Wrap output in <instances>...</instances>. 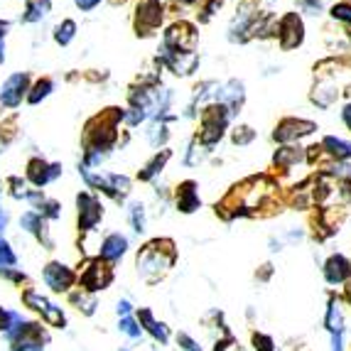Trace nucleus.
I'll use <instances>...</instances> for the list:
<instances>
[{
	"label": "nucleus",
	"instance_id": "obj_1",
	"mask_svg": "<svg viewBox=\"0 0 351 351\" xmlns=\"http://www.w3.org/2000/svg\"><path fill=\"white\" fill-rule=\"evenodd\" d=\"M29 86H32V74L29 71H12L10 76H5L3 84H0V108H5V111L20 108L23 101L27 99Z\"/></svg>",
	"mask_w": 351,
	"mask_h": 351
},
{
	"label": "nucleus",
	"instance_id": "obj_2",
	"mask_svg": "<svg viewBox=\"0 0 351 351\" xmlns=\"http://www.w3.org/2000/svg\"><path fill=\"white\" fill-rule=\"evenodd\" d=\"M228 121H231V111L223 104L206 106L204 111H202V133H199L202 145H214V143L221 141Z\"/></svg>",
	"mask_w": 351,
	"mask_h": 351
},
{
	"label": "nucleus",
	"instance_id": "obj_3",
	"mask_svg": "<svg viewBox=\"0 0 351 351\" xmlns=\"http://www.w3.org/2000/svg\"><path fill=\"white\" fill-rule=\"evenodd\" d=\"M23 302L25 307H29V310H35L37 315H42V319L49 324V327H64V315H62V307H57V304L49 302L45 295H40L35 290V287H27L23 293Z\"/></svg>",
	"mask_w": 351,
	"mask_h": 351
},
{
	"label": "nucleus",
	"instance_id": "obj_4",
	"mask_svg": "<svg viewBox=\"0 0 351 351\" xmlns=\"http://www.w3.org/2000/svg\"><path fill=\"white\" fill-rule=\"evenodd\" d=\"M62 172H64V167L59 162H47L45 158H29L25 180L35 189H42V187H47V184H52L54 180H59Z\"/></svg>",
	"mask_w": 351,
	"mask_h": 351
},
{
	"label": "nucleus",
	"instance_id": "obj_5",
	"mask_svg": "<svg viewBox=\"0 0 351 351\" xmlns=\"http://www.w3.org/2000/svg\"><path fill=\"white\" fill-rule=\"evenodd\" d=\"M162 5L160 0H138L135 5V29L138 35H150L162 23Z\"/></svg>",
	"mask_w": 351,
	"mask_h": 351
},
{
	"label": "nucleus",
	"instance_id": "obj_6",
	"mask_svg": "<svg viewBox=\"0 0 351 351\" xmlns=\"http://www.w3.org/2000/svg\"><path fill=\"white\" fill-rule=\"evenodd\" d=\"M278 42H280L282 49H295L302 45L304 40V25L302 20H300L298 12H287L285 18L278 20Z\"/></svg>",
	"mask_w": 351,
	"mask_h": 351
},
{
	"label": "nucleus",
	"instance_id": "obj_7",
	"mask_svg": "<svg viewBox=\"0 0 351 351\" xmlns=\"http://www.w3.org/2000/svg\"><path fill=\"white\" fill-rule=\"evenodd\" d=\"M194 40H197V35L189 25H172L162 37V49H167V52H194Z\"/></svg>",
	"mask_w": 351,
	"mask_h": 351
},
{
	"label": "nucleus",
	"instance_id": "obj_8",
	"mask_svg": "<svg viewBox=\"0 0 351 351\" xmlns=\"http://www.w3.org/2000/svg\"><path fill=\"white\" fill-rule=\"evenodd\" d=\"M76 206H79V228L82 231H94L96 223L104 217V206L91 192H82L76 197Z\"/></svg>",
	"mask_w": 351,
	"mask_h": 351
},
{
	"label": "nucleus",
	"instance_id": "obj_9",
	"mask_svg": "<svg viewBox=\"0 0 351 351\" xmlns=\"http://www.w3.org/2000/svg\"><path fill=\"white\" fill-rule=\"evenodd\" d=\"M256 12H253L251 5H243L241 10H236L234 20L228 25V37H231V42H243L256 32Z\"/></svg>",
	"mask_w": 351,
	"mask_h": 351
},
{
	"label": "nucleus",
	"instance_id": "obj_10",
	"mask_svg": "<svg viewBox=\"0 0 351 351\" xmlns=\"http://www.w3.org/2000/svg\"><path fill=\"white\" fill-rule=\"evenodd\" d=\"M20 228H23V231H27L29 236H35V239L40 241V243H42V246H45V248H47V251L54 246L52 239H49L47 219L42 217V214H37L35 209L25 211L23 217H20Z\"/></svg>",
	"mask_w": 351,
	"mask_h": 351
},
{
	"label": "nucleus",
	"instance_id": "obj_11",
	"mask_svg": "<svg viewBox=\"0 0 351 351\" xmlns=\"http://www.w3.org/2000/svg\"><path fill=\"white\" fill-rule=\"evenodd\" d=\"M42 280L47 282V287L52 293H66L71 285H74V273H71L66 265L62 263H49L42 270Z\"/></svg>",
	"mask_w": 351,
	"mask_h": 351
},
{
	"label": "nucleus",
	"instance_id": "obj_12",
	"mask_svg": "<svg viewBox=\"0 0 351 351\" xmlns=\"http://www.w3.org/2000/svg\"><path fill=\"white\" fill-rule=\"evenodd\" d=\"M315 128H317V125L312 123V121H300V118H285V121H280V125L276 128L273 138H276L278 143H295L298 138H302V135H310Z\"/></svg>",
	"mask_w": 351,
	"mask_h": 351
},
{
	"label": "nucleus",
	"instance_id": "obj_13",
	"mask_svg": "<svg viewBox=\"0 0 351 351\" xmlns=\"http://www.w3.org/2000/svg\"><path fill=\"white\" fill-rule=\"evenodd\" d=\"M45 341H47V337H45L40 324L29 322L18 339L10 341V349L12 351H45Z\"/></svg>",
	"mask_w": 351,
	"mask_h": 351
},
{
	"label": "nucleus",
	"instance_id": "obj_14",
	"mask_svg": "<svg viewBox=\"0 0 351 351\" xmlns=\"http://www.w3.org/2000/svg\"><path fill=\"white\" fill-rule=\"evenodd\" d=\"M0 278H5L10 282H25V273L18 270V256L12 251V246L5 239H0Z\"/></svg>",
	"mask_w": 351,
	"mask_h": 351
},
{
	"label": "nucleus",
	"instance_id": "obj_15",
	"mask_svg": "<svg viewBox=\"0 0 351 351\" xmlns=\"http://www.w3.org/2000/svg\"><path fill=\"white\" fill-rule=\"evenodd\" d=\"M243 99H246L243 84L231 79V82H226V84H219V94H217V101H214V104H223L228 111H231V116H234L241 106H243Z\"/></svg>",
	"mask_w": 351,
	"mask_h": 351
},
{
	"label": "nucleus",
	"instance_id": "obj_16",
	"mask_svg": "<svg viewBox=\"0 0 351 351\" xmlns=\"http://www.w3.org/2000/svg\"><path fill=\"white\" fill-rule=\"evenodd\" d=\"M79 280H82V285L86 290H101V287H106L111 282V270L101 263V258L99 261H88L84 273L79 276Z\"/></svg>",
	"mask_w": 351,
	"mask_h": 351
},
{
	"label": "nucleus",
	"instance_id": "obj_17",
	"mask_svg": "<svg viewBox=\"0 0 351 351\" xmlns=\"http://www.w3.org/2000/svg\"><path fill=\"white\" fill-rule=\"evenodd\" d=\"M52 12V0H25L20 23L23 25H40L42 20L49 18Z\"/></svg>",
	"mask_w": 351,
	"mask_h": 351
},
{
	"label": "nucleus",
	"instance_id": "obj_18",
	"mask_svg": "<svg viewBox=\"0 0 351 351\" xmlns=\"http://www.w3.org/2000/svg\"><path fill=\"white\" fill-rule=\"evenodd\" d=\"M52 91H54V79H49V76H40V79L32 82V86H29V91H27V99L25 101H27L29 106H37L45 99H49Z\"/></svg>",
	"mask_w": 351,
	"mask_h": 351
},
{
	"label": "nucleus",
	"instance_id": "obj_19",
	"mask_svg": "<svg viewBox=\"0 0 351 351\" xmlns=\"http://www.w3.org/2000/svg\"><path fill=\"white\" fill-rule=\"evenodd\" d=\"M125 248H128V241L121 234L106 236V241L101 243V258H104V261H118V258L125 253Z\"/></svg>",
	"mask_w": 351,
	"mask_h": 351
},
{
	"label": "nucleus",
	"instance_id": "obj_20",
	"mask_svg": "<svg viewBox=\"0 0 351 351\" xmlns=\"http://www.w3.org/2000/svg\"><path fill=\"white\" fill-rule=\"evenodd\" d=\"M76 32H79V27H76L74 20H71V18H64L62 23L54 25L52 37H54V42H57L59 47H69L71 42L76 40Z\"/></svg>",
	"mask_w": 351,
	"mask_h": 351
},
{
	"label": "nucleus",
	"instance_id": "obj_21",
	"mask_svg": "<svg viewBox=\"0 0 351 351\" xmlns=\"http://www.w3.org/2000/svg\"><path fill=\"white\" fill-rule=\"evenodd\" d=\"M322 150H327V155L334 160H349L351 158V143L341 141V138H334V135H327V138H324Z\"/></svg>",
	"mask_w": 351,
	"mask_h": 351
},
{
	"label": "nucleus",
	"instance_id": "obj_22",
	"mask_svg": "<svg viewBox=\"0 0 351 351\" xmlns=\"http://www.w3.org/2000/svg\"><path fill=\"white\" fill-rule=\"evenodd\" d=\"M194 187H197L194 182H184L180 187V192H177V206H180L182 211H194L199 206V194H197Z\"/></svg>",
	"mask_w": 351,
	"mask_h": 351
},
{
	"label": "nucleus",
	"instance_id": "obj_23",
	"mask_svg": "<svg viewBox=\"0 0 351 351\" xmlns=\"http://www.w3.org/2000/svg\"><path fill=\"white\" fill-rule=\"evenodd\" d=\"M337 96H339V91H337V86H334L332 82H319L315 86L312 101H315L317 106H322V108H329V106L337 101Z\"/></svg>",
	"mask_w": 351,
	"mask_h": 351
},
{
	"label": "nucleus",
	"instance_id": "obj_24",
	"mask_svg": "<svg viewBox=\"0 0 351 351\" xmlns=\"http://www.w3.org/2000/svg\"><path fill=\"white\" fill-rule=\"evenodd\" d=\"M349 273H351V265L346 258H341V256L329 258V263H327V280L329 282H341Z\"/></svg>",
	"mask_w": 351,
	"mask_h": 351
},
{
	"label": "nucleus",
	"instance_id": "obj_25",
	"mask_svg": "<svg viewBox=\"0 0 351 351\" xmlns=\"http://www.w3.org/2000/svg\"><path fill=\"white\" fill-rule=\"evenodd\" d=\"M302 158H304L302 147H280V150L276 152V165H280V167H290V165L300 162Z\"/></svg>",
	"mask_w": 351,
	"mask_h": 351
},
{
	"label": "nucleus",
	"instance_id": "obj_26",
	"mask_svg": "<svg viewBox=\"0 0 351 351\" xmlns=\"http://www.w3.org/2000/svg\"><path fill=\"white\" fill-rule=\"evenodd\" d=\"M167 158H170V152H167V150L158 152V155H155V158H152L150 162L145 165V170L141 172V180H150V177L158 175V172L165 167V162H167Z\"/></svg>",
	"mask_w": 351,
	"mask_h": 351
},
{
	"label": "nucleus",
	"instance_id": "obj_27",
	"mask_svg": "<svg viewBox=\"0 0 351 351\" xmlns=\"http://www.w3.org/2000/svg\"><path fill=\"white\" fill-rule=\"evenodd\" d=\"M5 192L10 194L12 199H25V194L29 192L27 180H23V177H10V180L5 182Z\"/></svg>",
	"mask_w": 351,
	"mask_h": 351
},
{
	"label": "nucleus",
	"instance_id": "obj_28",
	"mask_svg": "<svg viewBox=\"0 0 351 351\" xmlns=\"http://www.w3.org/2000/svg\"><path fill=\"white\" fill-rule=\"evenodd\" d=\"M332 18L344 25H351V0H339L332 5Z\"/></svg>",
	"mask_w": 351,
	"mask_h": 351
},
{
	"label": "nucleus",
	"instance_id": "obj_29",
	"mask_svg": "<svg viewBox=\"0 0 351 351\" xmlns=\"http://www.w3.org/2000/svg\"><path fill=\"white\" fill-rule=\"evenodd\" d=\"M8 35H10V20L0 18V66L8 62Z\"/></svg>",
	"mask_w": 351,
	"mask_h": 351
},
{
	"label": "nucleus",
	"instance_id": "obj_30",
	"mask_svg": "<svg viewBox=\"0 0 351 351\" xmlns=\"http://www.w3.org/2000/svg\"><path fill=\"white\" fill-rule=\"evenodd\" d=\"M253 138H256V133H253V128H248V125H241V128H236V133H234L236 145H246V143H251Z\"/></svg>",
	"mask_w": 351,
	"mask_h": 351
},
{
	"label": "nucleus",
	"instance_id": "obj_31",
	"mask_svg": "<svg viewBox=\"0 0 351 351\" xmlns=\"http://www.w3.org/2000/svg\"><path fill=\"white\" fill-rule=\"evenodd\" d=\"M329 329L337 334L341 332V312H339V304H334V302H332V307H329Z\"/></svg>",
	"mask_w": 351,
	"mask_h": 351
},
{
	"label": "nucleus",
	"instance_id": "obj_32",
	"mask_svg": "<svg viewBox=\"0 0 351 351\" xmlns=\"http://www.w3.org/2000/svg\"><path fill=\"white\" fill-rule=\"evenodd\" d=\"M76 5V10H82V12H94L96 8L104 3V0H71Z\"/></svg>",
	"mask_w": 351,
	"mask_h": 351
},
{
	"label": "nucleus",
	"instance_id": "obj_33",
	"mask_svg": "<svg viewBox=\"0 0 351 351\" xmlns=\"http://www.w3.org/2000/svg\"><path fill=\"white\" fill-rule=\"evenodd\" d=\"M130 221H133L135 231H143V206L141 204H135L133 209H130Z\"/></svg>",
	"mask_w": 351,
	"mask_h": 351
},
{
	"label": "nucleus",
	"instance_id": "obj_34",
	"mask_svg": "<svg viewBox=\"0 0 351 351\" xmlns=\"http://www.w3.org/2000/svg\"><path fill=\"white\" fill-rule=\"evenodd\" d=\"M121 329H123L125 334H130V337H141V329L135 327L133 319H121Z\"/></svg>",
	"mask_w": 351,
	"mask_h": 351
},
{
	"label": "nucleus",
	"instance_id": "obj_35",
	"mask_svg": "<svg viewBox=\"0 0 351 351\" xmlns=\"http://www.w3.org/2000/svg\"><path fill=\"white\" fill-rule=\"evenodd\" d=\"M270 346H273V341H270L268 337H256V349H261V351H273Z\"/></svg>",
	"mask_w": 351,
	"mask_h": 351
},
{
	"label": "nucleus",
	"instance_id": "obj_36",
	"mask_svg": "<svg viewBox=\"0 0 351 351\" xmlns=\"http://www.w3.org/2000/svg\"><path fill=\"white\" fill-rule=\"evenodd\" d=\"M180 344H182V349H184V351H199V346L194 344V341L189 339V337H184V334L180 337Z\"/></svg>",
	"mask_w": 351,
	"mask_h": 351
},
{
	"label": "nucleus",
	"instance_id": "obj_37",
	"mask_svg": "<svg viewBox=\"0 0 351 351\" xmlns=\"http://www.w3.org/2000/svg\"><path fill=\"white\" fill-rule=\"evenodd\" d=\"M8 223H10V214H8V211L0 209V239H3V234H5Z\"/></svg>",
	"mask_w": 351,
	"mask_h": 351
},
{
	"label": "nucleus",
	"instance_id": "obj_38",
	"mask_svg": "<svg viewBox=\"0 0 351 351\" xmlns=\"http://www.w3.org/2000/svg\"><path fill=\"white\" fill-rule=\"evenodd\" d=\"M341 121L346 123V128L351 130V104L344 106V111H341Z\"/></svg>",
	"mask_w": 351,
	"mask_h": 351
},
{
	"label": "nucleus",
	"instance_id": "obj_39",
	"mask_svg": "<svg viewBox=\"0 0 351 351\" xmlns=\"http://www.w3.org/2000/svg\"><path fill=\"white\" fill-rule=\"evenodd\" d=\"M128 310H130V304H128V302H118V312H123V315H125Z\"/></svg>",
	"mask_w": 351,
	"mask_h": 351
},
{
	"label": "nucleus",
	"instance_id": "obj_40",
	"mask_svg": "<svg viewBox=\"0 0 351 351\" xmlns=\"http://www.w3.org/2000/svg\"><path fill=\"white\" fill-rule=\"evenodd\" d=\"M3 194H5V182L0 180V199H3Z\"/></svg>",
	"mask_w": 351,
	"mask_h": 351
},
{
	"label": "nucleus",
	"instance_id": "obj_41",
	"mask_svg": "<svg viewBox=\"0 0 351 351\" xmlns=\"http://www.w3.org/2000/svg\"><path fill=\"white\" fill-rule=\"evenodd\" d=\"M3 312H5V310H3V307H0V327H3Z\"/></svg>",
	"mask_w": 351,
	"mask_h": 351
},
{
	"label": "nucleus",
	"instance_id": "obj_42",
	"mask_svg": "<svg viewBox=\"0 0 351 351\" xmlns=\"http://www.w3.org/2000/svg\"><path fill=\"white\" fill-rule=\"evenodd\" d=\"M111 3H113V5H118V3H125V0H111Z\"/></svg>",
	"mask_w": 351,
	"mask_h": 351
}]
</instances>
